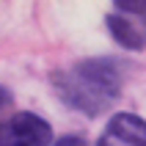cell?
Listing matches in <instances>:
<instances>
[{
	"mask_svg": "<svg viewBox=\"0 0 146 146\" xmlns=\"http://www.w3.org/2000/svg\"><path fill=\"white\" fill-rule=\"evenodd\" d=\"M97 146H146V121L135 113H116L102 130Z\"/></svg>",
	"mask_w": 146,
	"mask_h": 146,
	"instance_id": "cell-4",
	"label": "cell"
},
{
	"mask_svg": "<svg viewBox=\"0 0 146 146\" xmlns=\"http://www.w3.org/2000/svg\"><path fill=\"white\" fill-rule=\"evenodd\" d=\"M55 94L66 108L97 119L116 105L124 91V69L113 58H83L52 77Z\"/></svg>",
	"mask_w": 146,
	"mask_h": 146,
	"instance_id": "cell-1",
	"label": "cell"
},
{
	"mask_svg": "<svg viewBox=\"0 0 146 146\" xmlns=\"http://www.w3.org/2000/svg\"><path fill=\"white\" fill-rule=\"evenodd\" d=\"M55 146H88V143H86L83 135H66V138H61Z\"/></svg>",
	"mask_w": 146,
	"mask_h": 146,
	"instance_id": "cell-5",
	"label": "cell"
},
{
	"mask_svg": "<svg viewBox=\"0 0 146 146\" xmlns=\"http://www.w3.org/2000/svg\"><path fill=\"white\" fill-rule=\"evenodd\" d=\"M108 28L113 39L127 50H143L146 47V3H116L113 14H108Z\"/></svg>",
	"mask_w": 146,
	"mask_h": 146,
	"instance_id": "cell-2",
	"label": "cell"
},
{
	"mask_svg": "<svg viewBox=\"0 0 146 146\" xmlns=\"http://www.w3.org/2000/svg\"><path fill=\"white\" fill-rule=\"evenodd\" d=\"M52 127L36 113H17L0 124V146H50Z\"/></svg>",
	"mask_w": 146,
	"mask_h": 146,
	"instance_id": "cell-3",
	"label": "cell"
},
{
	"mask_svg": "<svg viewBox=\"0 0 146 146\" xmlns=\"http://www.w3.org/2000/svg\"><path fill=\"white\" fill-rule=\"evenodd\" d=\"M8 105H11V91H8L6 86H0V113H3Z\"/></svg>",
	"mask_w": 146,
	"mask_h": 146,
	"instance_id": "cell-6",
	"label": "cell"
}]
</instances>
